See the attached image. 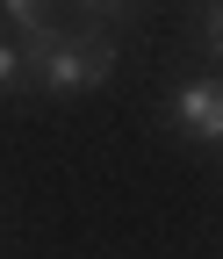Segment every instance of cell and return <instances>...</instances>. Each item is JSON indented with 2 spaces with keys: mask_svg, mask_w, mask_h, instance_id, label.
Masks as SVG:
<instances>
[{
  "mask_svg": "<svg viewBox=\"0 0 223 259\" xmlns=\"http://www.w3.org/2000/svg\"><path fill=\"white\" fill-rule=\"evenodd\" d=\"M29 58V79H36L43 94H58V101H72V94H94V87H108L115 79V44H108V29H43V36H29L22 44Z\"/></svg>",
  "mask_w": 223,
  "mask_h": 259,
  "instance_id": "obj_1",
  "label": "cell"
},
{
  "mask_svg": "<svg viewBox=\"0 0 223 259\" xmlns=\"http://www.w3.org/2000/svg\"><path fill=\"white\" fill-rule=\"evenodd\" d=\"M173 122L195 144H223V79H187L173 94Z\"/></svg>",
  "mask_w": 223,
  "mask_h": 259,
  "instance_id": "obj_2",
  "label": "cell"
},
{
  "mask_svg": "<svg viewBox=\"0 0 223 259\" xmlns=\"http://www.w3.org/2000/svg\"><path fill=\"white\" fill-rule=\"evenodd\" d=\"M0 22L15 29V44H29L43 29H58V0H0Z\"/></svg>",
  "mask_w": 223,
  "mask_h": 259,
  "instance_id": "obj_3",
  "label": "cell"
},
{
  "mask_svg": "<svg viewBox=\"0 0 223 259\" xmlns=\"http://www.w3.org/2000/svg\"><path fill=\"white\" fill-rule=\"evenodd\" d=\"M36 79H29V58H22V44H8L0 36V94H29Z\"/></svg>",
  "mask_w": 223,
  "mask_h": 259,
  "instance_id": "obj_4",
  "label": "cell"
},
{
  "mask_svg": "<svg viewBox=\"0 0 223 259\" xmlns=\"http://www.w3.org/2000/svg\"><path fill=\"white\" fill-rule=\"evenodd\" d=\"M72 8H79L94 29H108V22H130V15L144 8V0H72Z\"/></svg>",
  "mask_w": 223,
  "mask_h": 259,
  "instance_id": "obj_5",
  "label": "cell"
},
{
  "mask_svg": "<svg viewBox=\"0 0 223 259\" xmlns=\"http://www.w3.org/2000/svg\"><path fill=\"white\" fill-rule=\"evenodd\" d=\"M202 44H209V58H223V0L202 8Z\"/></svg>",
  "mask_w": 223,
  "mask_h": 259,
  "instance_id": "obj_6",
  "label": "cell"
}]
</instances>
